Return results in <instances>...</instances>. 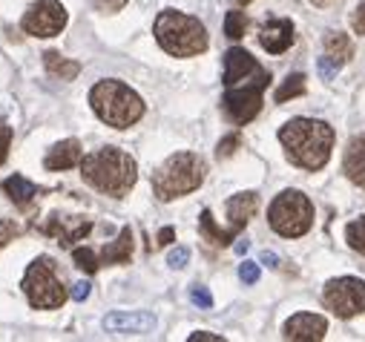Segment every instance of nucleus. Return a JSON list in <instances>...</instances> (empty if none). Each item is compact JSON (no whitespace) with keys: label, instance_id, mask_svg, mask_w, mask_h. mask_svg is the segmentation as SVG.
Wrapping results in <instances>:
<instances>
[{"label":"nucleus","instance_id":"21","mask_svg":"<svg viewBox=\"0 0 365 342\" xmlns=\"http://www.w3.org/2000/svg\"><path fill=\"white\" fill-rule=\"evenodd\" d=\"M43 63H46V69H49L55 78H61V81H72V78H78V72H81V63L66 61V58L58 55V52H46V55H43Z\"/></svg>","mask_w":365,"mask_h":342},{"label":"nucleus","instance_id":"8","mask_svg":"<svg viewBox=\"0 0 365 342\" xmlns=\"http://www.w3.org/2000/svg\"><path fill=\"white\" fill-rule=\"evenodd\" d=\"M21 288L26 294L29 305L41 308V311H52V308H61L66 302V288H63V279L58 276L52 256H38V259L26 268Z\"/></svg>","mask_w":365,"mask_h":342},{"label":"nucleus","instance_id":"36","mask_svg":"<svg viewBox=\"0 0 365 342\" xmlns=\"http://www.w3.org/2000/svg\"><path fill=\"white\" fill-rule=\"evenodd\" d=\"M89 291H93V285H89V282H78V285H72V299L75 302H83L89 296Z\"/></svg>","mask_w":365,"mask_h":342},{"label":"nucleus","instance_id":"35","mask_svg":"<svg viewBox=\"0 0 365 342\" xmlns=\"http://www.w3.org/2000/svg\"><path fill=\"white\" fill-rule=\"evenodd\" d=\"M124 4L127 0H96V6L101 12H118V9H124Z\"/></svg>","mask_w":365,"mask_h":342},{"label":"nucleus","instance_id":"2","mask_svg":"<svg viewBox=\"0 0 365 342\" xmlns=\"http://www.w3.org/2000/svg\"><path fill=\"white\" fill-rule=\"evenodd\" d=\"M279 141L285 147V155L291 164L302 170H322L334 150V130L325 121L317 118H291L279 130Z\"/></svg>","mask_w":365,"mask_h":342},{"label":"nucleus","instance_id":"5","mask_svg":"<svg viewBox=\"0 0 365 342\" xmlns=\"http://www.w3.org/2000/svg\"><path fill=\"white\" fill-rule=\"evenodd\" d=\"M89 104H93L96 115L107 127H115V130H127L144 115L141 95L121 81H98L93 93H89Z\"/></svg>","mask_w":365,"mask_h":342},{"label":"nucleus","instance_id":"39","mask_svg":"<svg viewBox=\"0 0 365 342\" xmlns=\"http://www.w3.org/2000/svg\"><path fill=\"white\" fill-rule=\"evenodd\" d=\"M262 262H264V265H277V256L264 250V253H262Z\"/></svg>","mask_w":365,"mask_h":342},{"label":"nucleus","instance_id":"33","mask_svg":"<svg viewBox=\"0 0 365 342\" xmlns=\"http://www.w3.org/2000/svg\"><path fill=\"white\" fill-rule=\"evenodd\" d=\"M236 147H239V135H227V138L219 144V150H216V152H219V158H227Z\"/></svg>","mask_w":365,"mask_h":342},{"label":"nucleus","instance_id":"25","mask_svg":"<svg viewBox=\"0 0 365 342\" xmlns=\"http://www.w3.org/2000/svg\"><path fill=\"white\" fill-rule=\"evenodd\" d=\"M72 259H75V265H78L83 274H96V271L101 268V259H98V253H96L93 247H75V250H72Z\"/></svg>","mask_w":365,"mask_h":342},{"label":"nucleus","instance_id":"15","mask_svg":"<svg viewBox=\"0 0 365 342\" xmlns=\"http://www.w3.org/2000/svg\"><path fill=\"white\" fill-rule=\"evenodd\" d=\"M259 210V196L256 193H236L227 202V219H230V233H242L245 224L253 219V213Z\"/></svg>","mask_w":365,"mask_h":342},{"label":"nucleus","instance_id":"26","mask_svg":"<svg viewBox=\"0 0 365 342\" xmlns=\"http://www.w3.org/2000/svg\"><path fill=\"white\" fill-rule=\"evenodd\" d=\"M345 239H348V247H354L356 253L365 256V216L348 222V227H345Z\"/></svg>","mask_w":365,"mask_h":342},{"label":"nucleus","instance_id":"12","mask_svg":"<svg viewBox=\"0 0 365 342\" xmlns=\"http://www.w3.org/2000/svg\"><path fill=\"white\" fill-rule=\"evenodd\" d=\"M325 333H328V319L319 314H294L282 328V336L291 342H319L325 339Z\"/></svg>","mask_w":365,"mask_h":342},{"label":"nucleus","instance_id":"9","mask_svg":"<svg viewBox=\"0 0 365 342\" xmlns=\"http://www.w3.org/2000/svg\"><path fill=\"white\" fill-rule=\"evenodd\" d=\"M322 305L339 319H351L365 311V282L356 276H336L322 288Z\"/></svg>","mask_w":365,"mask_h":342},{"label":"nucleus","instance_id":"23","mask_svg":"<svg viewBox=\"0 0 365 342\" xmlns=\"http://www.w3.org/2000/svg\"><path fill=\"white\" fill-rule=\"evenodd\" d=\"M299 95H305V75L302 72H294V75H288L285 78V83L277 90V104H285V101H291V98H299Z\"/></svg>","mask_w":365,"mask_h":342},{"label":"nucleus","instance_id":"27","mask_svg":"<svg viewBox=\"0 0 365 342\" xmlns=\"http://www.w3.org/2000/svg\"><path fill=\"white\" fill-rule=\"evenodd\" d=\"M21 236V227L12 219H0V250H4L9 242H15Z\"/></svg>","mask_w":365,"mask_h":342},{"label":"nucleus","instance_id":"18","mask_svg":"<svg viewBox=\"0 0 365 342\" xmlns=\"http://www.w3.org/2000/svg\"><path fill=\"white\" fill-rule=\"evenodd\" d=\"M130 256H133V230L121 227L118 239L98 253V259H101V265H127Z\"/></svg>","mask_w":365,"mask_h":342},{"label":"nucleus","instance_id":"3","mask_svg":"<svg viewBox=\"0 0 365 342\" xmlns=\"http://www.w3.org/2000/svg\"><path fill=\"white\" fill-rule=\"evenodd\" d=\"M81 176L98 193L113 196V199H124L133 190V185L138 182V164L130 152H124L118 147H104V150L83 155Z\"/></svg>","mask_w":365,"mask_h":342},{"label":"nucleus","instance_id":"19","mask_svg":"<svg viewBox=\"0 0 365 342\" xmlns=\"http://www.w3.org/2000/svg\"><path fill=\"white\" fill-rule=\"evenodd\" d=\"M325 55L334 58L339 66H345L351 61V55H354V43L348 41L345 32H328L325 35Z\"/></svg>","mask_w":365,"mask_h":342},{"label":"nucleus","instance_id":"37","mask_svg":"<svg viewBox=\"0 0 365 342\" xmlns=\"http://www.w3.org/2000/svg\"><path fill=\"white\" fill-rule=\"evenodd\" d=\"M207 339H210V342H222L219 333H207V331H199V333L190 336V342H207Z\"/></svg>","mask_w":365,"mask_h":342},{"label":"nucleus","instance_id":"17","mask_svg":"<svg viewBox=\"0 0 365 342\" xmlns=\"http://www.w3.org/2000/svg\"><path fill=\"white\" fill-rule=\"evenodd\" d=\"M342 170H345V176H348L356 187L365 190V133L356 135V138L348 144V150H345V155H342Z\"/></svg>","mask_w":365,"mask_h":342},{"label":"nucleus","instance_id":"24","mask_svg":"<svg viewBox=\"0 0 365 342\" xmlns=\"http://www.w3.org/2000/svg\"><path fill=\"white\" fill-rule=\"evenodd\" d=\"M245 32H247V15L242 9H230L225 18V35L230 41H239V38H245Z\"/></svg>","mask_w":365,"mask_h":342},{"label":"nucleus","instance_id":"7","mask_svg":"<svg viewBox=\"0 0 365 342\" xmlns=\"http://www.w3.org/2000/svg\"><path fill=\"white\" fill-rule=\"evenodd\" d=\"M267 224L273 233L285 239H299L311 230L314 224V204L305 193L299 190H285L267 207Z\"/></svg>","mask_w":365,"mask_h":342},{"label":"nucleus","instance_id":"13","mask_svg":"<svg viewBox=\"0 0 365 342\" xmlns=\"http://www.w3.org/2000/svg\"><path fill=\"white\" fill-rule=\"evenodd\" d=\"M259 43H262V49L270 52V55H282V52L291 49V43H294V24H291L288 18H273V21H267V24L262 26V32H259Z\"/></svg>","mask_w":365,"mask_h":342},{"label":"nucleus","instance_id":"31","mask_svg":"<svg viewBox=\"0 0 365 342\" xmlns=\"http://www.w3.org/2000/svg\"><path fill=\"white\" fill-rule=\"evenodd\" d=\"M239 279H242L245 285H253V282L259 279V265H256V262H242V265H239Z\"/></svg>","mask_w":365,"mask_h":342},{"label":"nucleus","instance_id":"28","mask_svg":"<svg viewBox=\"0 0 365 342\" xmlns=\"http://www.w3.org/2000/svg\"><path fill=\"white\" fill-rule=\"evenodd\" d=\"M9 147H12V127L0 121V164L9 158Z\"/></svg>","mask_w":365,"mask_h":342},{"label":"nucleus","instance_id":"10","mask_svg":"<svg viewBox=\"0 0 365 342\" xmlns=\"http://www.w3.org/2000/svg\"><path fill=\"white\" fill-rule=\"evenodd\" d=\"M69 15L66 9L61 6V0H38L32 4L21 21V29L32 38H55L63 32Z\"/></svg>","mask_w":365,"mask_h":342},{"label":"nucleus","instance_id":"29","mask_svg":"<svg viewBox=\"0 0 365 342\" xmlns=\"http://www.w3.org/2000/svg\"><path fill=\"white\" fill-rule=\"evenodd\" d=\"M187 259H190V250H187V247H175V250H170V256H167V265H170V268H185Z\"/></svg>","mask_w":365,"mask_h":342},{"label":"nucleus","instance_id":"11","mask_svg":"<svg viewBox=\"0 0 365 342\" xmlns=\"http://www.w3.org/2000/svg\"><path fill=\"white\" fill-rule=\"evenodd\" d=\"M89 230H93V222H89V219H83V216H61V213L49 216L46 224H41V233L58 239L66 247H72L75 242H81Z\"/></svg>","mask_w":365,"mask_h":342},{"label":"nucleus","instance_id":"30","mask_svg":"<svg viewBox=\"0 0 365 342\" xmlns=\"http://www.w3.org/2000/svg\"><path fill=\"white\" fill-rule=\"evenodd\" d=\"M317 69H319V75L325 78V81H331L336 72H339V63L334 61V58H328V55H322L319 58V63H317Z\"/></svg>","mask_w":365,"mask_h":342},{"label":"nucleus","instance_id":"40","mask_svg":"<svg viewBox=\"0 0 365 342\" xmlns=\"http://www.w3.org/2000/svg\"><path fill=\"white\" fill-rule=\"evenodd\" d=\"M314 6H328V4H334V0H311Z\"/></svg>","mask_w":365,"mask_h":342},{"label":"nucleus","instance_id":"1","mask_svg":"<svg viewBox=\"0 0 365 342\" xmlns=\"http://www.w3.org/2000/svg\"><path fill=\"white\" fill-rule=\"evenodd\" d=\"M270 83V72L245 49L225 52V98L222 110L233 124H250L262 110V93Z\"/></svg>","mask_w":365,"mask_h":342},{"label":"nucleus","instance_id":"16","mask_svg":"<svg viewBox=\"0 0 365 342\" xmlns=\"http://www.w3.org/2000/svg\"><path fill=\"white\" fill-rule=\"evenodd\" d=\"M81 161H83L81 144H78L75 138H66V141L55 144V147L46 152L43 167H46V170H69V167H81Z\"/></svg>","mask_w":365,"mask_h":342},{"label":"nucleus","instance_id":"4","mask_svg":"<svg viewBox=\"0 0 365 342\" xmlns=\"http://www.w3.org/2000/svg\"><path fill=\"white\" fill-rule=\"evenodd\" d=\"M155 41L158 46L173 55V58H196L207 49V29L199 18L175 12V9H164L155 18Z\"/></svg>","mask_w":365,"mask_h":342},{"label":"nucleus","instance_id":"32","mask_svg":"<svg viewBox=\"0 0 365 342\" xmlns=\"http://www.w3.org/2000/svg\"><path fill=\"white\" fill-rule=\"evenodd\" d=\"M190 299H193L199 308H210V305H213V296H210V291H207V288H202V285H196V288L190 291Z\"/></svg>","mask_w":365,"mask_h":342},{"label":"nucleus","instance_id":"20","mask_svg":"<svg viewBox=\"0 0 365 342\" xmlns=\"http://www.w3.org/2000/svg\"><path fill=\"white\" fill-rule=\"evenodd\" d=\"M4 190H6L9 199L18 202V204H29V202L38 196V187H35L29 179H24V176H9V179L4 182Z\"/></svg>","mask_w":365,"mask_h":342},{"label":"nucleus","instance_id":"6","mask_svg":"<svg viewBox=\"0 0 365 342\" xmlns=\"http://www.w3.org/2000/svg\"><path fill=\"white\" fill-rule=\"evenodd\" d=\"M205 173H207L205 158H199L196 152H175L153 173V190L161 202H173L178 196L199 190Z\"/></svg>","mask_w":365,"mask_h":342},{"label":"nucleus","instance_id":"41","mask_svg":"<svg viewBox=\"0 0 365 342\" xmlns=\"http://www.w3.org/2000/svg\"><path fill=\"white\" fill-rule=\"evenodd\" d=\"M236 4H247V0H236Z\"/></svg>","mask_w":365,"mask_h":342},{"label":"nucleus","instance_id":"14","mask_svg":"<svg viewBox=\"0 0 365 342\" xmlns=\"http://www.w3.org/2000/svg\"><path fill=\"white\" fill-rule=\"evenodd\" d=\"M104 328L113 331V333H147L155 328V316L153 314H144V311H115L110 316H104Z\"/></svg>","mask_w":365,"mask_h":342},{"label":"nucleus","instance_id":"34","mask_svg":"<svg viewBox=\"0 0 365 342\" xmlns=\"http://www.w3.org/2000/svg\"><path fill=\"white\" fill-rule=\"evenodd\" d=\"M351 26H354V32H356V35H365V4H359V6H356Z\"/></svg>","mask_w":365,"mask_h":342},{"label":"nucleus","instance_id":"38","mask_svg":"<svg viewBox=\"0 0 365 342\" xmlns=\"http://www.w3.org/2000/svg\"><path fill=\"white\" fill-rule=\"evenodd\" d=\"M173 236H175V230H173V227H164V230L158 233V244H161V247H164V244H170V242H173Z\"/></svg>","mask_w":365,"mask_h":342},{"label":"nucleus","instance_id":"22","mask_svg":"<svg viewBox=\"0 0 365 342\" xmlns=\"http://www.w3.org/2000/svg\"><path fill=\"white\" fill-rule=\"evenodd\" d=\"M199 230H202V236H205L210 244H216V247H225V244H230V242H233V236H230L227 230H219V227H216V222H213V213H210V210H202Z\"/></svg>","mask_w":365,"mask_h":342}]
</instances>
